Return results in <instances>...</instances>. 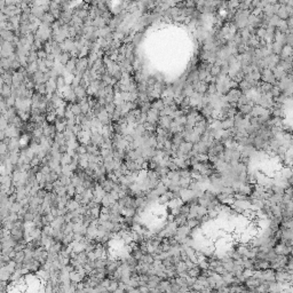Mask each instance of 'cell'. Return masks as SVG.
<instances>
[{"label": "cell", "instance_id": "obj_1", "mask_svg": "<svg viewBox=\"0 0 293 293\" xmlns=\"http://www.w3.org/2000/svg\"><path fill=\"white\" fill-rule=\"evenodd\" d=\"M172 122H173V119H172L170 116L159 117V119H158V127H160V128H163V130L168 131V128H170V126H171Z\"/></svg>", "mask_w": 293, "mask_h": 293}, {"label": "cell", "instance_id": "obj_2", "mask_svg": "<svg viewBox=\"0 0 293 293\" xmlns=\"http://www.w3.org/2000/svg\"><path fill=\"white\" fill-rule=\"evenodd\" d=\"M235 125H234V119L233 118H225V119H222L221 120V130H223V131H228V130H230V128H233Z\"/></svg>", "mask_w": 293, "mask_h": 293}, {"label": "cell", "instance_id": "obj_3", "mask_svg": "<svg viewBox=\"0 0 293 293\" xmlns=\"http://www.w3.org/2000/svg\"><path fill=\"white\" fill-rule=\"evenodd\" d=\"M164 107H165V105H164V103H163L162 99L151 101V109H155V110H157V111H160V110H163Z\"/></svg>", "mask_w": 293, "mask_h": 293}, {"label": "cell", "instance_id": "obj_4", "mask_svg": "<svg viewBox=\"0 0 293 293\" xmlns=\"http://www.w3.org/2000/svg\"><path fill=\"white\" fill-rule=\"evenodd\" d=\"M238 111L240 113H243L244 116H248L251 111H252V107L250 104H244V105H239L238 107Z\"/></svg>", "mask_w": 293, "mask_h": 293}, {"label": "cell", "instance_id": "obj_5", "mask_svg": "<svg viewBox=\"0 0 293 293\" xmlns=\"http://www.w3.org/2000/svg\"><path fill=\"white\" fill-rule=\"evenodd\" d=\"M220 71H221V67L213 64L212 69H211V71H210V75H211L212 77H217L220 75Z\"/></svg>", "mask_w": 293, "mask_h": 293}]
</instances>
